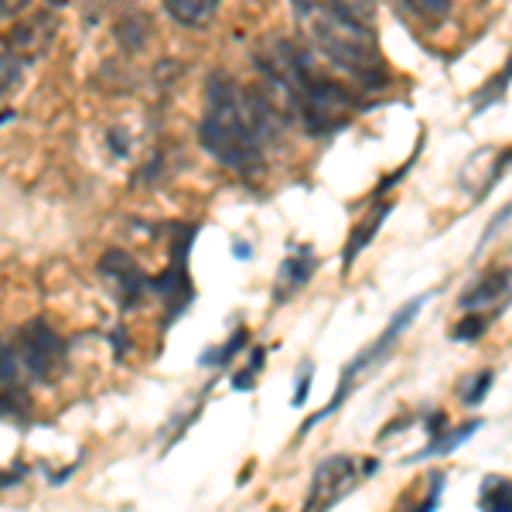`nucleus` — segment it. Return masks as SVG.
<instances>
[{"mask_svg": "<svg viewBox=\"0 0 512 512\" xmlns=\"http://www.w3.org/2000/svg\"><path fill=\"white\" fill-rule=\"evenodd\" d=\"M284 113L267 89H246L229 72H212L205 82V110L198 144L219 164L239 175H260L267 147L280 137Z\"/></svg>", "mask_w": 512, "mask_h": 512, "instance_id": "nucleus-1", "label": "nucleus"}, {"mask_svg": "<svg viewBox=\"0 0 512 512\" xmlns=\"http://www.w3.org/2000/svg\"><path fill=\"white\" fill-rule=\"evenodd\" d=\"M256 69L284 117L301 120L311 137H325L349 123L359 106L349 89L318 65L315 52L291 38H267L253 55Z\"/></svg>", "mask_w": 512, "mask_h": 512, "instance_id": "nucleus-2", "label": "nucleus"}, {"mask_svg": "<svg viewBox=\"0 0 512 512\" xmlns=\"http://www.w3.org/2000/svg\"><path fill=\"white\" fill-rule=\"evenodd\" d=\"M291 4L301 31L325 55L328 65H338L345 76H352L366 89H379L390 82V69L369 24L342 14L328 0H291Z\"/></svg>", "mask_w": 512, "mask_h": 512, "instance_id": "nucleus-3", "label": "nucleus"}, {"mask_svg": "<svg viewBox=\"0 0 512 512\" xmlns=\"http://www.w3.org/2000/svg\"><path fill=\"white\" fill-rule=\"evenodd\" d=\"M424 304H427V297H414V301H407L400 311H396L393 321H390V325H386V332L379 335L376 342L369 345L366 352H359V355H355V359L349 362V366H345L342 383H338V393L332 396V400L325 403V410H318V414L311 417V420H304V424H301V434H308L311 427L318 424V420H325L328 414H335V410L342 407L345 400H349L352 386L359 383L362 376H369V373H373V369L379 366V362H383L386 355H390V352L396 349V342H400V335L407 332V328H410V321H414V318L420 315V308H424Z\"/></svg>", "mask_w": 512, "mask_h": 512, "instance_id": "nucleus-4", "label": "nucleus"}, {"mask_svg": "<svg viewBox=\"0 0 512 512\" xmlns=\"http://www.w3.org/2000/svg\"><path fill=\"white\" fill-rule=\"evenodd\" d=\"M379 472L376 458H355V454H332L315 468L311 489L301 512H332L345 495H352L366 478Z\"/></svg>", "mask_w": 512, "mask_h": 512, "instance_id": "nucleus-5", "label": "nucleus"}, {"mask_svg": "<svg viewBox=\"0 0 512 512\" xmlns=\"http://www.w3.org/2000/svg\"><path fill=\"white\" fill-rule=\"evenodd\" d=\"M14 352H18V359H21L24 376L38 379V383H52L65 362V342L45 318L24 321L18 328Z\"/></svg>", "mask_w": 512, "mask_h": 512, "instance_id": "nucleus-6", "label": "nucleus"}, {"mask_svg": "<svg viewBox=\"0 0 512 512\" xmlns=\"http://www.w3.org/2000/svg\"><path fill=\"white\" fill-rule=\"evenodd\" d=\"M99 277L110 284L113 297L120 301V308H134V304L144 297L147 291V274L140 270V263L130 253L123 250H110L99 260Z\"/></svg>", "mask_w": 512, "mask_h": 512, "instance_id": "nucleus-7", "label": "nucleus"}, {"mask_svg": "<svg viewBox=\"0 0 512 512\" xmlns=\"http://www.w3.org/2000/svg\"><path fill=\"white\" fill-rule=\"evenodd\" d=\"M0 417L14 420V424H28L31 400L24 390V369L14 352V345L0 342Z\"/></svg>", "mask_w": 512, "mask_h": 512, "instance_id": "nucleus-8", "label": "nucleus"}, {"mask_svg": "<svg viewBox=\"0 0 512 512\" xmlns=\"http://www.w3.org/2000/svg\"><path fill=\"white\" fill-rule=\"evenodd\" d=\"M318 270V256L311 246H291V253L280 260V270H277V287H274V301H291L297 291L308 287V280L315 277Z\"/></svg>", "mask_w": 512, "mask_h": 512, "instance_id": "nucleus-9", "label": "nucleus"}, {"mask_svg": "<svg viewBox=\"0 0 512 512\" xmlns=\"http://www.w3.org/2000/svg\"><path fill=\"white\" fill-rule=\"evenodd\" d=\"M506 297H509V267H495L458 297V308L482 315V311H495L499 304L506 308Z\"/></svg>", "mask_w": 512, "mask_h": 512, "instance_id": "nucleus-10", "label": "nucleus"}, {"mask_svg": "<svg viewBox=\"0 0 512 512\" xmlns=\"http://www.w3.org/2000/svg\"><path fill=\"white\" fill-rule=\"evenodd\" d=\"M478 427H482V420H465V424H461V427H451L448 434H444V431H441V434H434V437H431V444H427L424 451H414V454H410V458H407V465H417V461L441 458V454L458 451L461 444H465L468 437H472V434L478 431Z\"/></svg>", "mask_w": 512, "mask_h": 512, "instance_id": "nucleus-11", "label": "nucleus"}, {"mask_svg": "<svg viewBox=\"0 0 512 512\" xmlns=\"http://www.w3.org/2000/svg\"><path fill=\"white\" fill-rule=\"evenodd\" d=\"M219 0H164V11L171 21L185 24V28H205L216 18Z\"/></svg>", "mask_w": 512, "mask_h": 512, "instance_id": "nucleus-12", "label": "nucleus"}, {"mask_svg": "<svg viewBox=\"0 0 512 512\" xmlns=\"http://www.w3.org/2000/svg\"><path fill=\"white\" fill-rule=\"evenodd\" d=\"M390 212H393V202H379V205H376V212L369 216V222H359V226L352 229L349 243H345V253H342L345 267H352L355 256H359L369 243H373L376 233H379V226H383V219L390 216Z\"/></svg>", "mask_w": 512, "mask_h": 512, "instance_id": "nucleus-13", "label": "nucleus"}, {"mask_svg": "<svg viewBox=\"0 0 512 512\" xmlns=\"http://www.w3.org/2000/svg\"><path fill=\"white\" fill-rule=\"evenodd\" d=\"M478 502H482L485 512H509V478L506 475H489L482 482V495H478Z\"/></svg>", "mask_w": 512, "mask_h": 512, "instance_id": "nucleus-14", "label": "nucleus"}, {"mask_svg": "<svg viewBox=\"0 0 512 512\" xmlns=\"http://www.w3.org/2000/svg\"><path fill=\"white\" fill-rule=\"evenodd\" d=\"M246 338H250V332H246V328H236L229 342L216 345V349H205L202 355H198V366L216 369V366H226V362H233V355H236L239 349H246Z\"/></svg>", "mask_w": 512, "mask_h": 512, "instance_id": "nucleus-15", "label": "nucleus"}, {"mask_svg": "<svg viewBox=\"0 0 512 512\" xmlns=\"http://www.w3.org/2000/svg\"><path fill=\"white\" fill-rule=\"evenodd\" d=\"M400 4L410 18H417L424 24H437L451 14V0H400Z\"/></svg>", "mask_w": 512, "mask_h": 512, "instance_id": "nucleus-16", "label": "nucleus"}, {"mask_svg": "<svg viewBox=\"0 0 512 512\" xmlns=\"http://www.w3.org/2000/svg\"><path fill=\"white\" fill-rule=\"evenodd\" d=\"M495 315H475V311H461V321L451 328L454 342H478L485 335V328L492 325Z\"/></svg>", "mask_w": 512, "mask_h": 512, "instance_id": "nucleus-17", "label": "nucleus"}, {"mask_svg": "<svg viewBox=\"0 0 512 512\" xmlns=\"http://www.w3.org/2000/svg\"><path fill=\"white\" fill-rule=\"evenodd\" d=\"M24 65H28V62H24L18 52H11V48H4V52H0V96H4L7 89L18 86Z\"/></svg>", "mask_w": 512, "mask_h": 512, "instance_id": "nucleus-18", "label": "nucleus"}, {"mask_svg": "<svg viewBox=\"0 0 512 512\" xmlns=\"http://www.w3.org/2000/svg\"><path fill=\"white\" fill-rule=\"evenodd\" d=\"M263 359H267V349H263V345H256L253 349V355H250V362H246V369L243 373H236L233 379H229V383H233V390H250V386L256 383V376L263 373Z\"/></svg>", "mask_w": 512, "mask_h": 512, "instance_id": "nucleus-19", "label": "nucleus"}, {"mask_svg": "<svg viewBox=\"0 0 512 512\" xmlns=\"http://www.w3.org/2000/svg\"><path fill=\"white\" fill-rule=\"evenodd\" d=\"M492 383H495V373H492V369H485V373H478L472 383H468L465 390H461V400H465L468 407H478V403L485 400V393H489Z\"/></svg>", "mask_w": 512, "mask_h": 512, "instance_id": "nucleus-20", "label": "nucleus"}, {"mask_svg": "<svg viewBox=\"0 0 512 512\" xmlns=\"http://www.w3.org/2000/svg\"><path fill=\"white\" fill-rule=\"evenodd\" d=\"M328 4L362 24H369V18H373V0H328Z\"/></svg>", "mask_w": 512, "mask_h": 512, "instance_id": "nucleus-21", "label": "nucleus"}, {"mask_svg": "<svg viewBox=\"0 0 512 512\" xmlns=\"http://www.w3.org/2000/svg\"><path fill=\"white\" fill-rule=\"evenodd\" d=\"M311 379H315V366L311 362H304V369H301V379H297V390H294V407H301L304 400H308V390H311Z\"/></svg>", "mask_w": 512, "mask_h": 512, "instance_id": "nucleus-22", "label": "nucleus"}, {"mask_svg": "<svg viewBox=\"0 0 512 512\" xmlns=\"http://www.w3.org/2000/svg\"><path fill=\"white\" fill-rule=\"evenodd\" d=\"M441 492H444V475L434 472V478H431V495H427V499L420 502L414 512H434L437 509V499H441Z\"/></svg>", "mask_w": 512, "mask_h": 512, "instance_id": "nucleus-23", "label": "nucleus"}, {"mask_svg": "<svg viewBox=\"0 0 512 512\" xmlns=\"http://www.w3.org/2000/svg\"><path fill=\"white\" fill-rule=\"evenodd\" d=\"M24 4H28V0H0V14H18L24 11Z\"/></svg>", "mask_w": 512, "mask_h": 512, "instance_id": "nucleus-24", "label": "nucleus"}, {"mask_svg": "<svg viewBox=\"0 0 512 512\" xmlns=\"http://www.w3.org/2000/svg\"><path fill=\"white\" fill-rule=\"evenodd\" d=\"M246 253H250V246H246V243H236V256H239V260H246Z\"/></svg>", "mask_w": 512, "mask_h": 512, "instance_id": "nucleus-25", "label": "nucleus"}]
</instances>
